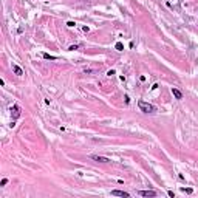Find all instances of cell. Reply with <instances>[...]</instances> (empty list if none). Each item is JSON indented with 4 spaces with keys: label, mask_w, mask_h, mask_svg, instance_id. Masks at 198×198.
Masks as SVG:
<instances>
[{
    "label": "cell",
    "mask_w": 198,
    "mask_h": 198,
    "mask_svg": "<svg viewBox=\"0 0 198 198\" xmlns=\"http://www.w3.org/2000/svg\"><path fill=\"white\" fill-rule=\"evenodd\" d=\"M91 160H95V161H98V162H110V160H108V158H105V156H99V155H93Z\"/></svg>",
    "instance_id": "obj_4"
},
{
    "label": "cell",
    "mask_w": 198,
    "mask_h": 198,
    "mask_svg": "<svg viewBox=\"0 0 198 198\" xmlns=\"http://www.w3.org/2000/svg\"><path fill=\"white\" fill-rule=\"evenodd\" d=\"M68 50H71V51H74V50H77V45H73V47H70Z\"/></svg>",
    "instance_id": "obj_12"
},
{
    "label": "cell",
    "mask_w": 198,
    "mask_h": 198,
    "mask_svg": "<svg viewBox=\"0 0 198 198\" xmlns=\"http://www.w3.org/2000/svg\"><path fill=\"white\" fill-rule=\"evenodd\" d=\"M138 194H139L141 197H156L155 190H138Z\"/></svg>",
    "instance_id": "obj_2"
},
{
    "label": "cell",
    "mask_w": 198,
    "mask_h": 198,
    "mask_svg": "<svg viewBox=\"0 0 198 198\" xmlns=\"http://www.w3.org/2000/svg\"><path fill=\"white\" fill-rule=\"evenodd\" d=\"M6 183H8V180H6V178H3V180L0 181V186H5V184H6Z\"/></svg>",
    "instance_id": "obj_11"
},
{
    "label": "cell",
    "mask_w": 198,
    "mask_h": 198,
    "mask_svg": "<svg viewBox=\"0 0 198 198\" xmlns=\"http://www.w3.org/2000/svg\"><path fill=\"white\" fill-rule=\"evenodd\" d=\"M67 25H68V26H71V28H73V26H74V25H76V23H74V22H68Z\"/></svg>",
    "instance_id": "obj_13"
},
{
    "label": "cell",
    "mask_w": 198,
    "mask_h": 198,
    "mask_svg": "<svg viewBox=\"0 0 198 198\" xmlns=\"http://www.w3.org/2000/svg\"><path fill=\"white\" fill-rule=\"evenodd\" d=\"M181 190H183V192H186V194H192V189H190V187H187V189H186V187H183Z\"/></svg>",
    "instance_id": "obj_10"
},
{
    "label": "cell",
    "mask_w": 198,
    "mask_h": 198,
    "mask_svg": "<svg viewBox=\"0 0 198 198\" xmlns=\"http://www.w3.org/2000/svg\"><path fill=\"white\" fill-rule=\"evenodd\" d=\"M172 95L175 96L176 99H183V93L178 90V88H172Z\"/></svg>",
    "instance_id": "obj_5"
},
{
    "label": "cell",
    "mask_w": 198,
    "mask_h": 198,
    "mask_svg": "<svg viewBox=\"0 0 198 198\" xmlns=\"http://www.w3.org/2000/svg\"><path fill=\"white\" fill-rule=\"evenodd\" d=\"M116 50H119V51H122V50H124V45H122L121 42H118V43H116Z\"/></svg>",
    "instance_id": "obj_9"
},
{
    "label": "cell",
    "mask_w": 198,
    "mask_h": 198,
    "mask_svg": "<svg viewBox=\"0 0 198 198\" xmlns=\"http://www.w3.org/2000/svg\"><path fill=\"white\" fill-rule=\"evenodd\" d=\"M13 70H14V73H16L17 76H22V74H23V70L19 65H13Z\"/></svg>",
    "instance_id": "obj_6"
},
{
    "label": "cell",
    "mask_w": 198,
    "mask_h": 198,
    "mask_svg": "<svg viewBox=\"0 0 198 198\" xmlns=\"http://www.w3.org/2000/svg\"><path fill=\"white\" fill-rule=\"evenodd\" d=\"M112 195H115V197H124V198H128L130 195H128V192H124V190H112Z\"/></svg>",
    "instance_id": "obj_3"
},
{
    "label": "cell",
    "mask_w": 198,
    "mask_h": 198,
    "mask_svg": "<svg viewBox=\"0 0 198 198\" xmlns=\"http://www.w3.org/2000/svg\"><path fill=\"white\" fill-rule=\"evenodd\" d=\"M138 107H139V110L144 112V113H153V112H156V107L153 105V104H148V102H144V101L138 102Z\"/></svg>",
    "instance_id": "obj_1"
},
{
    "label": "cell",
    "mask_w": 198,
    "mask_h": 198,
    "mask_svg": "<svg viewBox=\"0 0 198 198\" xmlns=\"http://www.w3.org/2000/svg\"><path fill=\"white\" fill-rule=\"evenodd\" d=\"M43 59H50V61H56V56H50V54L43 53Z\"/></svg>",
    "instance_id": "obj_8"
},
{
    "label": "cell",
    "mask_w": 198,
    "mask_h": 198,
    "mask_svg": "<svg viewBox=\"0 0 198 198\" xmlns=\"http://www.w3.org/2000/svg\"><path fill=\"white\" fill-rule=\"evenodd\" d=\"M11 112H14V118H19V115H20V112H19V107L17 105H14L11 108Z\"/></svg>",
    "instance_id": "obj_7"
}]
</instances>
